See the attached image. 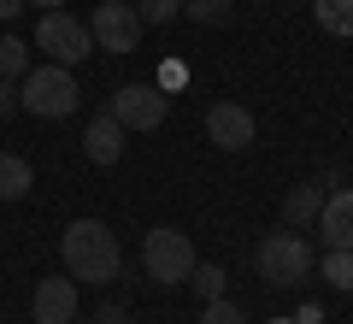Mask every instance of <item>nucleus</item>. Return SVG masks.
Wrapping results in <instances>:
<instances>
[{
    "label": "nucleus",
    "instance_id": "1a4fd4ad",
    "mask_svg": "<svg viewBox=\"0 0 353 324\" xmlns=\"http://www.w3.org/2000/svg\"><path fill=\"white\" fill-rule=\"evenodd\" d=\"M30 312H36V324H71L77 318V277H41Z\"/></svg>",
    "mask_w": 353,
    "mask_h": 324
},
{
    "label": "nucleus",
    "instance_id": "7ed1b4c3",
    "mask_svg": "<svg viewBox=\"0 0 353 324\" xmlns=\"http://www.w3.org/2000/svg\"><path fill=\"white\" fill-rule=\"evenodd\" d=\"M312 248H306V236L301 230H271V236H259V248H253V271L265 277L271 289H294V283H306L312 277Z\"/></svg>",
    "mask_w": 353,
    "mask_h": 324
},
{
    "label": "nucleus",
    "instance_id": "5701e85b",
    "mask_svg": "<svg viewBox=\"0 0 353 324\" xmlns=\"http://www.w3.org/2000/svg\"><path fill=\"white\" fill-rule=\"evenodd\" d=\"M24 6H30V0H0V24H12V18L24 12Z\"/></svg>",
    "mask_w": 353,
    "mask_h": 324
},
{
    "label": "nucleus",
    "instance_id": "f8f14e48",
    "mask_svg": "<svg viewBox=\"0 0 353 324\" xmlns=\"http://www.w3.org/2000/svg\"><path fill=\"white\" fill-rule=\"evenodd\" d=\"M324 195H330V183H301V189H289V195H283V225H289V230L318 225V207H324Z\"/></svg>",
    "mask_w": 353,
    "mask_h": 324
},
{
    "label": "nucleus",
    "instance_id": "a211bd4d",
    "mask_svg": "<svg viewBox=\"0 0 353 324\" xmlns=\"http://www.w3.org/2000/svg\"><path fill=\"white\" fill-rule=\"evenodd\" d=\"M189 283L201 289V301H218V295L230 289V277H224V265H194V271H189Z\"/></svg>",
    "mask_w": 353,
    "mask_h": 324
},
{
    "label": "nucleus",
    "instance_id": "9b49d317",
    "mask_svg": "<svg viewBox=\"0 0 353 324\" xmlns=\"http://www.w3.org/2000/svg\"><path fill=\"white\" fill-rule=\"evenodd\" d=\"M124 136H130V130L118 124L112 113H94V118H88V130H83V153L94 165H118V160H124Z\"/></svg>",
    "mask_w": 353,
    "mask_h": 324
},
{
    "label": "nucleus",
    "instance_id": "4468645a",
    "mask_svg": "<svg viewBox=\"0 0 353 324\" xmlns=\"http://www.w3.org/2000/svg\"><path fill=\"white\" fill-rule=\"evenodd\" d=\"M183 18H189V24H230V18H236V0H183Z\"/></svg>",
    "mask_w": 353,
    "mask_h": 324
},
{
    "label": "nucleus",
    "instance_id": "f3484780",
    "mask_svg": "<svg viewBox=\"0 0 353 324\" xmlns=\"http://www.w3.org/2000/svg\"><path fill=\"white\" fill-rule=\"evenodd\" d=\"M24 71H30V41L0 36V77H6V83H18Z\"/></svg>",
    "mask_w": 353,
    "mask_h": 324
},
{
    "label": "nucleus",
    "instance_id": "6ab92c4d",
    "mask_svg": "<svg viewBox=\"0 0 353 324\" xmlns=\"http://www.w3.org/2000/svg\"><path fill=\"white\" fill-rule=\"evenodd\" d=\"M136 18H141V30L148 24H171V18H183V0H141Z\"/></svg>",
    "mask_w": 353,
    "mask_h": 324
},
{
    "label": "nucleus",
    "instance_id": "423d86ee",
    "mask_svg": "<svg viewBox=\"0 0 353 324\" xmlns=\"http://www.w3.org/2000/svg\"><path fill=\"white\" fill-rule=\"evenodd\" d=\"M106 113L124 130H159L165 118H171V95H165L159 83H124V88H112V106H106Z\"/></svg>",
    "mask_w": 353,
    "mask_h": 324
},
{
    "label": "nucleus",
    "instance_id": "0eeeda50",
    "mask_svg": "<svg viewBox=\"0 0 353 324\" xmlns=\"http://www.w3.org/2000/svg\"><path fill=\"white\" fill-rule=\"evenodd\" d=\"M88 36L106 53H136L141 48V18L130 0H94V18H88Z\"/></svg>",
    "mask_w": 353,
    "mask_h": 324
},
{
    "label": "nucleus",
    "instance_id": "20e7f679",
    "mask_svg": "<svg viewBox=\"0 0 353 324\" xmlns=\"http://www.w3.org/2000/svg\"><path fill=\"white\" fill-rule=\"evenodd\" d=\"M141 265H148L153 289H176V283H189V271L201 265V254H194V242L183 236V230L159 225V230L141 236Z\"/></svg>",
    "mask_w": 353,
    "mask_h": 324
},
{
    "label": "nucleus",
    "instance_id": "412c9836",
    "mask_svg": "<svg viewBox=\"0 0 353 324\" xmlns=\"http://www.w3.org/2000/svg\"><path fill=\"white\" fill-rule=\"evenodd\" d=\"M94 324H130V307H124V301H106V307H101V318H94Z\"/></svg>",
    "mask_w": 353,
    "mask_h": 324
},
{
    "label": "nucleus",
    "instance_id": "dca6fc26",
    "mask_svg": "<svg viewBox=\"0 0 353 324\" xmlns=\"http://www.w3.org/2000/svg\"><path fill=\"white\" fill-rule=\"evenodd\" d=\"M318 271H324L330 289H353V248H330L324 260H318Z\"/></svg>",
    "mask_w": 353,
    "mask_h": 324
},
{
    "label": "nucleus",
    "instance_id": "ddd939ff",
    "mask_svg": "<svg viewBox=\"0 0 353 324\" xmlns=\"http://www.w3.org/2000/svg\"><path fill=\"white\" fill-rule=\"evenodd\" d=\"M36 189V165L24 153H0V200H24Z\"/></svg>",
    "mask_w": 353,
    "mask_h": 324
},
{
    "label": "nucleus",
    "instance_id": "bb28decb",
    "mask_svg": "<svg viewBox=\"0 0 353 324\" xmlns=\"http://www.w3.org/2000/svg\"><path fill=\"white\" fill-rule=\"evenodd\" d=\"M71 324H83V318H71Z\"/></svg>",
    "mask_w": 353,
    "mask_h": 324
},
{
    "label": "nucleus",
    "instance_id": "f257e3e1",
    "mask_svg": "<svg viewBox=\"0 0 353 324\" xmlns=\"http://www.w3.org/2000/svg\"><path fill=\"white\" fill-rule=\"evenodd\" d=\"M59 260H65V277H77V283H118V271H124L118 236L101 218H77L59 242Z\"/></svg>",
    "mask_w": 353,
    "mask_h": 324
},
{
    "label": "nucleus",
    "instance_id": "2eb2a0df",
    "mask_svg": "<svg viewBox=\"0 0 353 324\" xmlns=\"http://www.w3.org/2000/svg\"><path fill=\"white\" fill-rule=\"evenodd\" d=\"M312 12L330 36H353V0H312Z\"/></svg>",
    "mask_w": 353,
    "mask_h": 324
},
{
    "label": "nucleus",
    "instance_id": "393cba45",
    "mask_svg": "<svg viewBox=\"0 0 353 324\" xmlns=\"http://www.w3.org/2000/svg\"><path fill=\"white\" fill-rule=\"evenodd\" d=\"M30 6H41V12H59V6H65V0H30Z\"/></svg>",
    "mask_w": 353,
    "mask_h": 324
},
{
    "label": "nucleus",
    "instance_id": "4be33fe9",
    "mask_svg": "<svg viewBox=\"0 0 353 324\" xmlns=\"http://www.w3.org/2000/svg\"><path fill=\"white\" fill-rule=\"evenodd\" d=\"M12 113H18V88L0 77V118H12Z\"/></svg>",
    "mask_w": 353,
    "mask_h": 324
},
{
    "label": "nucleus",
    "instance_id": "a878e982",
    "mask_svg": "<svg viewBox=\"0 0 353 324\" xmlns=\"http://www.w3.org/2000/svg\"><path fill=\"white\" fill-rule=\"evenodd\" d=\"M271 324H294V318H271Z\"/></svg>",
    "mask_w": 353,
    "mask_h": 324
},
{
    "label": "nucleus",
    "instance_id": "f03ea898",
    "mask_svg": "<svg viewBox=\"0 0 353 324\" xmlns=\"http://www.w3.org/2000/svg\"><path fill=\"white\" fill-rule=\"evenodd\" d=\"M18 106L36 118H71L77 106H83V88H77L71 65H30L24 77H18Z\"/></svg>",
    "mask_w": 353,
    "mask_h": 324
},
{
    "label": "nucleus",
    "instance_id": "aec40b11",
    "mask_svg": "<svg viewBox=\"0 0 353 324\" xmlns=\"http://www.w3.org/2000/svg\"><path fill=\"white\" fill-rule=\"evenodd\" d=\"M201 324H248V318H241V307L230 295H218V301H206V307H201Z\"/></svg>",
    "mask_w": 353,
    "mask_h": 324
},
{
    "label": "nucleus",
    "instance_id": "39448f33",
    "mask_svg": "<svg viewBox=\"0 0 353 324\" xmlns=\"http://www.w3.org/2000/svg\"><path fill=\"white\" fill-rule=\"evenodd\" d=\"M30 48H41L53 65H71V71H77V65H83L88 53H94V36H88V24H83V18H71V12L59 6V12H41L36 41H30Z\"/></svg>",
    "mask_w": 353,
    "mask_h": 324
},
{
    "label": "nucleus",
    "instance_id": "b1692460",
    "mask_svg": "<svg viewBox=\"0 0 353 324\" xmlns=\"http://www.w3.org/2000/svg\"><path fill=\"white\" fill-rule=\"evenodd\" d=\"M294 324H324V307H312V301H306V307H301V318H294Z\"/></svg>",
    "mask_w": 353,
    "mask_h": 324
},
{
    "label": "nucleus",
    "instance_id": "6e6552de",
    "mask_svg": "<svg viewBox=\"0 0 353 324\" xmlns=\"http://www.w3.org/2000/svg\"><path fill=\"white\" fill-rule=\"evenodd\" d=\"M206 136H212V148H224V153L253 148V113L241 106V100H212V106H206Z\"/></svg>",
    "mask_w": 353,
    "mask_h": 324
},
{
    "label": "nucleus",
    "instance_id": "9d476101",
    "mask_svg": "<svg viewBox=\"0 0 353 324\" xmlns=\"http://www.w3.org/2000/svg\"><path fill=\"white\" fill-rule=\"evenodd\" d=\"M318 230H324V248H353V189H330L324 207H318Z\"/></svg>",
    "mask_w": 353,
    "mask_h": 324
}]
</instances>
